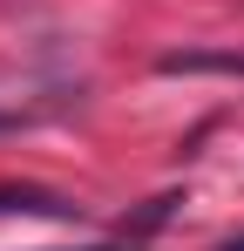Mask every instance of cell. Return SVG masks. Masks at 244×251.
Returning a JSON list of instances; mask_svg holds the SVG:
<instances>
[{"instance_id":"6da1fadb","label":"cell","mask_w":244,"mask_h":251,"mask_svg":"<svg viewBox=\"0 0 244 251\" xmlns=\"http://www.w3.org/2000/svg\"><path fill=\"white\" fill-rule=\"evenodd\" d=\"M156 75H238L244 82V48H170L156 54Z\"/></svg>"},{"instance_id":"7a4b0ae2","label":"cell","mask_w":244,"mask_h":251,"mask_svg":"<svg viewBox=\"0 0 244 251\" xmlns=\"http://www.w3.org/2000/svg\"><path fill=\"white\" fill-rule=\"evenodd\" d=\"M0 210H21V217H54V224H81V204L34 190V183H0Z\"/></svg>"},{"instance_id":"3957f363","label":"cell","mask_w":244,"mask_h":251,"mask_svg":"<svg viewBox=\"0 0 244 251\" xmlns=\"http://www.w3.org/2000/svg\"><path fill=\"white\" fill-rule=\"evenodd\" d=\"M14 129H21V116H14V109H0V136H14Z\"/></svg>"},{"instance_id":"277c9868","label":"cell","mask_w":244,"mask_h":251,"mask_svg":"<svg viewBox=\"0 0 244 251\" xmlns=\"http://www.w3.org/2000/svg\"><path fill=\"white\" fill-rule=\"evenodd\" d=\"M217 251H244V231H238V238H224V245H217Z\"/></svg>"}]
</instances>
